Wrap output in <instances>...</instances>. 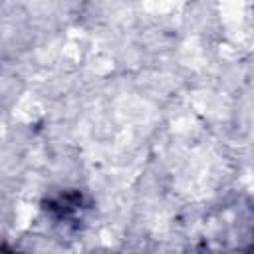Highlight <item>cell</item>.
Segmentation results:
<instances>
[{
  "label": "cell",
  "instance_id": "obj_1",
  "mask_svg": "<svg viewBox=\"0 0 254 254\" xmlns=\"http://www.w3.org/2000/svg\"><path fill=\"white\" fill-rule=\"evenodd\" d=\"M0 254H14L12 250H8L6 246H0Z\"/></svg>",
  "mask_w": 254,
  "mask_h": 254
}]
</instances>
